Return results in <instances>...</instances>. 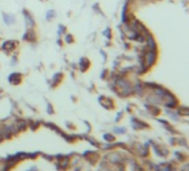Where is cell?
I'll return each mask as SVG.
<instances>
[{"label":"cell","mask_w":189,"mask_h":171,"mask_svg":"<svg viewBox=\"0 0 189 171\" xmlns=\"http://www.w3.org/2000/svg\"><path fill=\"white\" fill-rule=\"evenodd\" d=\"M155 53L154 51H148L147 53H146V57H145V61H146V63H147V66H152L153 63L155 62Z\"/></svg>","instance_id":"6da1fadb"},{"label":"cell","mask_w":189,"mask_h":171,"mask_svg":"<svg viewBox=\"0 0 189 171\" xmlns=\"http://www.w3.org/2000/svg\"><path fill=\"white\" fill-rule=\"evenodd\" d=\"M17 41H6L2 45V49L5 51H12L15 49V45Z\"/></svg>","instance_id":"7a4b0ae2"},{"label":"cell","mask_w":189,"mask_h":171,"mask_svg":"<svg viewBox=\"0 0 189 171\" xmlns=\"http://www.w3.org/2000/svg\"><path fill=\"white\" fill-rule=\"evenodd\" d=\"M90 61H89V59L87 58H82L81 59V61H80V68L82 71H85L87 70V69L90 68Z\"/></svg>","instance_id":"3957f363"},{"label":"cell","mask_w":189,"mask_h":171,"mask_svg":"<svg viewBox=\"0 0 189 171\" xmlns=\"http://www.w3.org/2000/svg\"><path fill=\"white\" fill-rule=\"evenodd\" d=\"M24 18H26V22H27V26L29 27H33V25H34V21H33V19L31 18V16H30L29 13L27 12V11H24Z\"/></svg>","instance_id":"277c9868"},{"label":"cell","mask_w":189,"mask_h":171,"mask_svg":"<svg viewBox=\"0 0 189 171\" xmlns=\"http://www.w3.org/2000/svg\"><path fill=\"white\" fill-rule=\"evenodd\" d=\"M3 20L6 21L7 25H11V23L15 21V18L12 16H10V15H5L3 16Z\"/></svg>","instance_id":"5b68a950"},{"label":"cell","mask_w":189,"mask_h":171,"mask_svg":"<svg viewBox=\"0 0 189 171\" xmlns=\"http://www.w3.org/2000/svg\"><path fill=\"white\" fill-rule=\"evenodd\" d=\"M54 15H55V12L53 11V10H50V11H48V12H47V19H48V20H52L53 18H54Z\"/></svg>","instance_id":"8992f818"},{"label":"cell","mask_w":189,"mask_h":171,"mask_svg":"<svg viewBox=\"0 0 189 171\" xmlns=\"http://www.w3.org/2000/svg\"><path fill=\"white\" fill-rule=\"evenodd\" d=\"M65 40H67V43H72V42H73V38H72V36H70V35H67V37H65Z\"/></svg>","instance_id":"52a82bcc"}]
</instances>
